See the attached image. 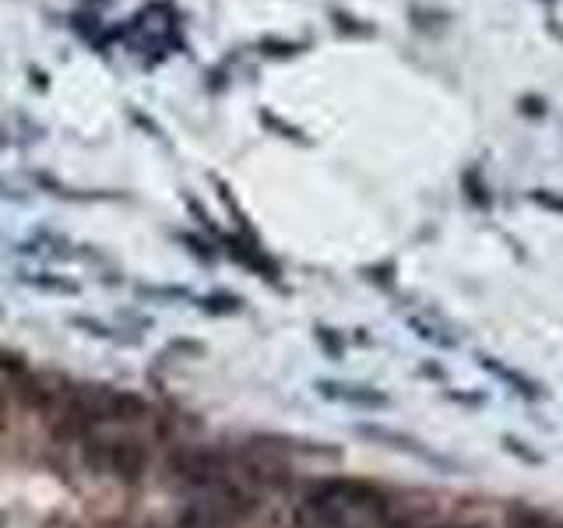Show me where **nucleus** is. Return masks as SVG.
I'll list each match as a JSON object with an SVG mask.
<instances>
[{"label":"nucleus","mask_w":563,"mask_h":528,"mask_svg":"<svg viewBox=\"0 0 563 528\" xmlns=\"http://www.w3.org/2000/svg\"><path fill=\"white\" fill-rule=\"evenodd\" d=\"M381 493L352 479H331L296 507V528H370L381 518Z\"/></svg>","instance_id":"obj_1"},{"label":"nucleus","mask_w":563,"mask_h":528,"mask_svg":"<svg viewBox=\"0 0 563 528\" xmlns=\"http://www.w3.org/2000/svg\"><path fill=\"white\" fill-rule=\"evenodd\" d=\"M145 412V402L131 391L110 388V384H85L67 398L64 419L67 426H74L78 433L99 430V426L127 423V419H138Z\"/></svg>","instance_id":"obj_2"},{"label":"nucleus","mask_w":563,"mask_h":528,"mask_svg":"<svg viewBox=\"0 0 563 528\" xmlns=\"http://www.w3.org/2000/svg\"><path fill=\"white\" fill-rule=\"evenodd\" d=\"M81 458H85V465L92 472L124 479V483L141 479L148 472V462H152L145 440L124 437V433H99V430L81 433Z\"/></svg>","instance_id":"obj_3"},{"label":"nucleus","mask_w":563,"mask_h":528,"mask_svg":"<svg viewBox=\"0 0 563 528\" xmlns=\"http://www.w3.org/2000/svg\"><path fill=\"white\" fill-rule=\"evenodd\" d=\"M317 388H321L324 398L359 405V409H384V405H388V395H381V391H373V388H363V384H331V381H321Z\"/></svg>","instance_id":"obj_4"},{"label":"nucleus","mask_w":563,"mask_h":528,"mask_svg":"<svg viewBox=\"0 0 563 528\" xmlns=\"http://www.w3.org/2000/svg\"><path fill=\"white\" fill-rule=\"evenodd\" d=\"M479 363H483L486 370H490L493 377H500L504 384H511L514 391H518L521 398H539L542 391H539V384L532 381V377H525V374H518L514 367H504V363H497L493 356H479Z\"/></svg>","instance_id":"obj_5"},{"label":"nucleus","mask_w":563,"mask_h":528,"mask_svg":"<svg viewBox=\"0 0 563 528\" xmlns=\"http://www.w3.org/2000/svg\"><path fill=\"white\" fill-rule=\"evenodd\" d=\"M25 377L22 356H11V352H0V398L8 395L11 388H18Z\"/></svg>","instance_id":"obj_6"},{"label":"nucleus","mask_w":563,"mask_h":528,"mask_svg":"<svg viewBox=\"0 0 563 528\" xmlns=\"http://www.w3.org/2000/svg\"><path fill=\"white\" fill-rule=\"evenodd\" d=\"M359 433H363V437H373V440H388V448L409 451V455H426L423 448H416V440H409L405 433H391V430H381V426H359Z\"/></svg>","instance_id":"obj_7"},{"label":"nucleus","mask_w":563,"mask_h":528,"mask_svg":"<svg viewBox=\"0 0 563 528\" xmlns=\"http://www.w3.org/2000/svg\"><path fill=\"white\" fill-rule=\"evenodd\" d=\"M504 448H507V451H514V455H518V458H525V462H532V465H539V462H542V458L535 455V451H528L518 437H504Z\"/></svg>","instance_id":"obj_8"},{"label":"nucleus","mask_w":563,"mask_h":528,"mask_svg":"<svg viewBox=\"0 0 563 528\" xmlns=\"http://www.w3.org/2000/svg\"><path fill=\"white\" fill-rule=\"evenodd\" d=\"M437 528H465V525H437Z\"/></svg>","instance_id":"obj_9"}]
</instances>
